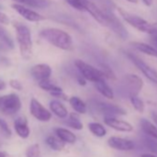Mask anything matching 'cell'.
<instances>
[{
  "label": "cell",
  "instance_id": "obj_40",
  "mask_svg": "<svg viewBox=\"0 0 157 157\" xmlns=\"http://www.w3.org/2000/svg\"><path fill=\"white\" fill-rule=\"evenodd\" d=\"M142 1H143V3H144V5H145V6L150 7V6H151V5H152L153 0H142Z\"/></svg>",
  "mask_w": 157,
  "mask_h": 157
},
{
  "label": "cell",
  "instance_id": "obj_14",
  "mask_svg": "<svg viewBox=\"0 0 157 157\" xmlns=\"http://www.w3.org/2000/svg\"><path fill=\"white\" fill-rule=\"evenodd\" d=\"M108 145L117 151H131L135 148V143L125 138L121 137H117V136H112L108 139L107 140Z\"/></svg>",
  "mask_w": 157,
  "mask_h": 157
},
{
  "label": "cell",
  "instance_id": "obj_41",
  "mask_svg": "<svg viewBox=\"0 0 157 157\" xmlns=\"http://www.w3.org/2000/svg\"><path fill=\"white\" fill-rule=\"evenodd\" d=\"M141 157H157V156L151 154V153H143V154H141Z\"/></svg>",
  "mask_w": 157,
  "mask_h": 157
},
{
  "label": "cell",
  "instance_id": "obj_32",
  "mask_svg": "<svg viewBox=\"0 0 157 157\" xmlns=\"http://www.w3.org/2000/svg\"><path fill=\"white\" fill-rule=\"evenodd\" d=\"M100 70L102 71L105 78H108V80H112V81L116 80V75H115L114 71L111 69L110 67H108L106 65H102Z\"/></svg>",
  "mask_w": 157,
  "mask_h": 157
},
{
  "label": "cell",
  "instance_id": "obj_6",
  "mask_svg": "<svg viewBox=\"0 0 157 157\" xmlns=\"http://www.w3.org/2000/svg\"><path fill=\"white\" fill-rule=\"evenodd\" d=\"M123 85L129 96L138 95L143 86L141 78L135 74H128L123 78Z\"/></svg>",
  "mask_w": 157,
  "mask_h": 157
},
{
  "label": "cell",
  "instance_id": "obj_34",
  "mask_svg": "<svg viewBox=\"0 0 157 157\" xmlns=\"http://www.w3.org/2000/svg\"><path fill=\"white\" fill-rule=\"evenodd\" d=\"M0 130H1L3 132V134L7 137V138H10L11 136V129L10 128L8 123L2 119V118H0Z\"/></svg>",
  "mask_w": 157,
  "mask_h": 157
},
{
  "label": "cell",
  "instance_id": "obj_21",
  "mask_svg": "<svg viewBox=\"0 0 157 157\" xmlns=\"http://www.w3.org/2000/svg\"><path fill=\"white\" fill-rule=\"evenodd\" d=\"M69 105L77 114H85L87 112V105L78 96H72L68 99Z\"/></svg>",
  "mask_w": 157,
  "mask_h": 157
},
{
  "label": "cell",
  "instance_id": "obj_38",
  "mask_svg": "<svg viewBox=\"0 0 157 157\" xmlns=\"http://www.w3.org/2000/svg\"><path fill=\"white\" fill-rule=\"evenodd\" d=\"M77 81H78V84H80V85H82V86H85L86 85V80H85V78L82 76V75H78V78H77Z\"/></svg>",
  "mask_w": 157,
  "mask_h": 157
},
{
  "label": "cell",
  "instance_id": "obj_26",
  "mask_svg": "<svg viewBox=\"0 0 157 157\" xmlns=\"http://www.w3.org/2000/svg\"><path fill=\"white\" fill-rule=\"evenodd\" d=\"M88 128L90 129V131L96 137H99V138H102V137H105L106 135V129L105 128L98 123V122H92V123H89L88 124Z\"/></svg>",
  "mask_w": 157,
  "mask_h": 157
},
{
  "label": "cell",
  "instance_id": "obj_35",
  "mask_svg": "<svg viewBox=\"0 0 157 157\" xmlns=\"http://www.w3.org/2000/svg\"><path fill=\"white\" fill-rule=\"evenodd\" d=\"M10 85L11 88H13L14 90H17V91H21L23 89V86L21 84V82L16 78H11L10 81Z\"/></svg>",
  "mask_w": 157,
  "mask_h": 157
},
{
  "label": "cell",
  "instance_id": "obj_12",
  "mask_svg": "<svg viewBox=\"0 0 157 157\" xmlns=\"http://www.w3.org/2000/svg\"><path fill=\"white\" fill-rule=\"evenodd\" d=\"M12 9L14 10H16V12H18L22 18H24L25 20H27L31 22H38V21H42L45 20L44 17L42 16L41 14H39L38 12H35L34 10H32L31 9H29L23 5L13 4Z\"/></svg>",
  "mask_w": 157,
  "mask_h": 157
},
{
  "label": "cell",
  "instance_id": "obj_22",
  "mask_svg": "<svg viewBox=\"0 0 157 157\" xmlns=\"http://www.w3.org/2000/svg\"><path fill=\"white\" fill-rule=\"evenodd\" d=\"M131 45L136 50H138V51H140L145 55L157 57V49L155 47L150 45V44H147L144 43H140V42H132Z\"/></svg>",
  "mask_w": 157,
  "mask_h": 157
},
{
  "label": "cell",
  "instance_id": "obj_25",
  "mask_svg": "<svg viewBox=\"0 0 157 157\" xmlns=\"http://www.w3.org/2000/svg\"><path fill=\"white\" fill-rule=\"evenodd\" d=\"M45 142L54 151H62L65 148V144H66L56 136H53V135L48 136L45 139Z\"/></svg>",
  "mask_w": 157,
  "mask_h": 157
},
{
  "label": "cell",
  "instance_id": "obj_44",
  "mask_svg": "<svg viewBox=\"0 0 157 157\" xmlns=\"http://www.w3.org/2000/svg\"><path fill=\"white\" fill-rule=\"evenodd\" d=\"M13 1H15L16 3L21 4V3H24V2H25V0H13Z\"/></svg>",
  "mask_w": 157,
  "mask_h": 157
},
{
  "label": "cell",
  "instance_id": "obj_45",
  "mask_svg": "<svg viewBox=\"0 0 157 157\" xmlns=\"http://www.w3.org/2000/svg\"><path fill=\"white\" fill-rule=\"evenodd\" d=\"M128 2H130V3H134V4H136V3H138V0H127Z\"/></svg>",
  "mask_w": 157,
  "mask_h": 157
},
{
  "label": "cell",
  "instance_id": "obj_39",
  "mask_svg": "<svg viewBox=\"0 0 157 157\" xmlns=\"http://www.w3.org/2000/svg\"><path fill=\"white\" fill-rule=\"evenodd\" d=\"M6 88H7V83H6V82L3 80V78H0V92H1V91H4Z\"/></svg>",
  "mask_w": 157,
  "mask_h": 157
},
{
  "label": "cell",
  "instance_id": "obj_43",
  "mask_svg": "<svg viewBox=\"0 0 157 157\" xmlns=\"http://www.w3.org/2000/svg\"><path fill=\"white\" fill-rule=\"evenodd\" d=\"M0 157H8V155H7V153L5 151H0Z\"/></svg>",
  "mask_w": 157,
  "mask_h": 157
},
{
  "label": "cell",
  "instance_id": "obj_37",
  "mask_svg": "<svg viewBox=\"0 0 157 157\" xmlns=\"http://www.w3.org/2000/svg\"><path fill=\"white\" fill-rule=\"evenodd\" d=\"M10 22V17H9L6 13L0 11V23H1V24H4V25H9Z\"/></svg>",
  "mask_w": 157,
  "mask_h": 157
},
{
  "label": "cell",
  "instance_id": "obj_31",
  "mask_svg": "<svg viewBox=\"0 0 157 157\" xmlns=\"http://www.w3.org/2000/svg\"><path fill=\"white\" fill-rule=\"evenodd\" d=\"M24 3L36 9H45L49 6V2L47 0H25Z\"/></svg>",
  "mask_w": 157,
  "mask_h": 157
},
{
  "label": "cell",
  "instance_id": "obj_7",
  "mask_svg": "<svg viewBox=\"0 0 157 157\" xmlns=\"http://www.w3.org/2000/svg\"><path fill=\"white\" fill-rule=\"evenodd\" d=\"M106 16V27L111 29L118 37L125 40L128 37V33L118 18L110 11H105Z\"/></svg>",
  "mask_w": 157,
  "mask_h": 157
},
{
  "label": "cell",
  "instance_id": "obj_3",
  "mask_svg": "<svg viewBox=\"0 0 157 157\" xmlns=\"http://www.w3.org/2000/svg\"><path fill=\"white\" fill-rule=\"evenodd\" d=\"M117 10H118L119 14L122 16V18L128 24L133 26L138 31L142 32V33H149V34H151L154 32L155 25H152V24L149 23L144 19H142L141 17L130 14V13L127 12L126 10L120 9V8H117Z\"/></svg>",
  "mask_w": 157,
  "mask_h": 157
},
{
  "label": "cell",
  "instance_id": "obj_17",
  "mask_svg": "<svg viewBox=\"0 0 157 157\" xmlns=\"http://www.w3.org/2000/svg\"><path fill=\"white\" fill-rule=\"evenodd\" d=\"M49 108H50V112L56 115L59 118H67L68 116L67 107L57 100L51 101L49 104Z\"/></svg>",
  "mask_w": 157,
  "mask_h": 157
},
{
  "label": "cell",
  "instance_id": "obj_15",
  "mask_svg": "<svg viewBox=\"0 0 157 157\" xmlns=\"http://www.w3.org/2000/svg\"><path fill=\"white\" fill-rule=\"evenodd\" d=\"M104 122L105 125H107L108 127L117 130V131H121V132H130L133 130V126L125 121V120H121V119H117V117H104Z\"/></svg>",
  "mask_w": 157,
  "mask_h": 157
},
{
  "label": "cell",
  "instance_id": "obj_23",
  "mask_svg": "<svg viewBox=\"0 0 157 157\" xmlns=\"http://www.w3.org/2000/svg\"><path fill=\"white\" fill-rule=\"evenodd\" d=\"M0 44H3L7 49H13L14 48V42L8 31L0 24Z\"/></svg>",
  "mask_w": 157,
  "mask_h": 157
},
{
  "label": "cell",
  "instance_id": "obj_13",
  "mask_svg": "<svg viewBox=\"0 0 157 157\" xmlns=\"http://www.w3.org/2000/svg\"><path fill=\"white\" fill-rule=\"evenodd\" d=\"M52 74V68L47 64H37L31 68V75L38 82L47 81Z\"/></svg>",
  "mask_w": 157,
  "mask_h": 157
},
{
  "label": "cell",
  "instance_id": "obj_27",
  "mask_svg": "<svg viewBox=\"0 0 157 157\" xmlns=\"http://www.w3.org/2000/svg\"><path fill=\"white\" fill-rule=\"evenodd\" d=\"M38 84H39V87H40L41 89H43L44 91L48 92L49 94L54 93V92L63 91L60 87H58L57 85L54 84V83H53L52 82H50L49 80L44 81V82H38Z\"/></svg>",
  "mask_w": 157,
  "mask_h": 157
},
{
  "label": "cell",
  "instance_id": "obj_24",
  "mask_svg": "<svg viewBox=\"0 0 157 157\" xmlns=\"http://www.w3.org/2000/svg\"><path fill=\"white\" fill-rule=\"evenodd\" d=\"M66 124L68 127H70V128H74L76 130H81V129L83 128V124L80 119V116H78V114H77L75 112L70 113L68 115V119L66 122Z\"/></svg>",
  "mask_w": 157,
  "mask_h": 157
},
{
  "label": "cell",
  "instance_id": "obj_19",
  "mask_svg": "<svg viewBox=\"0 0 157 157\" xmlns=\"http://www.w3.org/2000/svg\"><path fill=\"white\" fill-rule=\"evenodd\" d=\"M94 83V87L95 89L105 97L108 98V99H113L114 98V92L111 89V87L105 82V78H102V80H99Z\"/></svg>",
  "mask_w": 157,
  "mask_h": 157
},
{
  "label": "cell",
  "instance_id": "obj_36",
  "mask_svg": "<svg viewBox=\"0 0 157 157\" xmlns=\"http://www.w3.org/2000/svg\"><path fill=\"white\" fill-rule=\"evenodd\" d=\"M52 96L57 98V99H60V100H63V101H67V95L66 94L63 93V91H59V92H54V93H51L50 94Z\"/></svg>",
  "mask_w": 157,
  "mask_h": 157
},
{
  "label": "cell",
  "instance_id": "obj_11",
  "mask_svg": "<svg viewBox=\"0 0 157 157\" xmlns=\"http://www.w3.org/2000/svg\"><path fill=\"white\" fill-rule=\"evenodd\" d=\"M83 5L84 10L88 11L98 23L106 27V16L104 10H102L99 7H97L94 3L89 1V0H83Z\"/></svg>",
  "mask_w": 157,
  "mask_h": 157
},
{
  "label": "cell",
  "instance_id": "obj_33",
  "mask_svg": "<svg viewBox=\"0 0 157 157\" xmlns=\"http://www.w3.org/2000/svg\"><path fill=\"white\" fill-rule=\"evenodd\" d=\"M66 2L73 9L82 11L84 10V5H83V0H66Z\"/></svg>",
  "mask_w": 157,
  "mask_h": 157
},
{
  "label": "cell",
  "instance_id": "obj_10",
  "mask_svg": "<svg viewBox=\"0 0 157 157\" xmlns=\"http://www.w3.org/2000/svg\"><path fill=\"white\" fill-rule=\"evenodd\" d=\"M96 107L99 111V113L103 114L105 117H116L117 116H125L127 115V112L122 107L109 104V103H104L100 102L96 105Z\"/></svg>",
  "mask_w": 157,
  "mask_h": 157
},
{
  "label": "cell",
  "instance_id": "obj_46",
  "mask_svg": "<svg viewBox=\"0 0 157 157\" xmlns=\"http://www.w3.org/2000/svg\"><path fill=\"white\" fill-rule=\"evenodd\" d=\"M0 146H1V144H0Z\"/></svg>",
  "mask_w": 157,
  "mask_h": 157
},
{
  "label": "cell",
  "instance_id": "obj_18",
  "mask_svg": "<svg viewBox=\"0 0 157 157\" xmlns=\"http://www.w3.org/2000/svg\"><path fill=\"white\" fill-rule=\"evenodd\" d=\"M56 135L58 139H60L63 142L65 143H70L73 144L76 142L77 140V137L76 135L70 131L67 128H56L55 129Z\"/></svg>",
  "mask_w": 157,
  "mask_h": 157
},
{
  "label": "cell",
  "instance_id": "obj_2",
  "mask_svg": "<svg viewBox=\"0 0 157 157\" xmlns=\"http://www.w3.org/2000/svg\"><path fill=\"white\" fill-rule=\"evenodd\" d=\"M13 26L16 31L21 56L23 59L29 60L33 56V40L31 31L27 25L19 21L14 22Z\"/></svg>",
  "mask_w": 157,
  "mask_h": 157
},
{
  "label": "cell",
  "instance_id": "obj_4",
  "mask_svg": "<svg viewBox=\"0 0 157 157\" xmlns=\"http://www.w3.org/2000/svg\"><path fill=\"white\" fill-rule=\"evenodd\" d=\"M21 108V101L16 94H10L0 97V112L11 116L18 113Z\"/></svg>",
  "mask_w": 157,
  "mask_h": 157
},
{
  "label": "cell",
  "instance_id": "obj_28",
  "mask_svg": "<svg viewBox=\"0 0 157 157\" xmlns=\"http://www.w3.org/2000/svg\"><path fill=\"white\" fill-rule=\"evenodd\" d=\"M129 100L131 102L132 106L134 107V109L136 111H138L139 113H143L145 106H144V103L142 102V100L140 98L138 97V95H134V96H129Z\"/></svg>",
  "mask_w": 157,
  "mask_h": 157
},
{
  "label": "cell",
  "instance_id": "obj_42",
  "mask_svg": "<svg viewBox=\"0 0 157 157\" xmlns=\"http://www.w3.org/2000/svg\"><path fill=\"white\" fill-rule=\"evenodd\" d=\"M151 117H152V119H153L154 123L157 125V114H156V113H153V114L151 115Z\"/></svg>",
  "mask_w": 157,
  "mask_h": 157
},
{
  "label": "cell",
  "instance_id": "obj_30",
  "mask_svg": "<svg viewBox=\"0 0 157 157\" xmlns=\"http://www.w3.org/2000/svg\"><path fill=\"white\" fill-rule=\"evenodd\" d=\"M143 142L145 144V146L148 148V150H150L151 152L157 154V140L149 137V136H146L143 138Z\"/></svg>",
  "mask_w": 157,
  "mask_h": 157
},
{
  "label": "cell",
  "instance_id": "obj_1",
  "mask_svg": "<svg viewBox=\"0 0 157 157\" xmlns=\"http://www.w3.org/2000/svg\"><path fill=\"white\" fill-rule=\"evenodd\" d=\"M40 36L50 44L61 50L69 51L73 48V40L69 33L57 28H46L40 32Z\"/></svg>",
  "mask_w": 157,
  "mask_h": 157
},
{
  "label": "cell",
  "instance_id": "obj_20",
  "mask_svg": "<svg viewBox=\"0 0 157 157\" xmlns=\"http://www.w3.org/2000/svg\"><path fill=\"white\" fill-rule=\"evenodd\" d=\"M140 124L141 129L147 136L157 140V127L154 124H152L151 121L145 118H142Z\"/></svg>",
  "mask_w": 157,
  "mask_h": 157
},
{
  "label": "cell",
  "instance_id": "obj_9",
  "mask_svg": "<svg viewBox=\"0 0 157 157\" xmlns=\"http://www.w3.org/2000/svg\"><path fill=\"white\" fill-rule=\"evenodd\" d=\"M127 55L128 58L136 65V67L142 72V74L148 78V80H150L151 82L154 83H157V72L154 69H152L150 66H148L145 62H143L137 56L130 54V53H128Z\"/></svg>",
  "mask_w": 157,
  "mask_h": 157
},
{
  "label": "cell",
  "instance_id": "obj_29",
  "mask_svg": "<svg viewBox=\"0 0 157 157\" xmlns=\"http://www.w3.org/2000/svg\"><path fill=\"white\" fill-rule=\"evenodd\" d=\"M26 157H40L41 155V150H40V146L37 143L32 144L31 146H29L26 150Z\"/></svg>",
  "mask_w": 157,
  "mask_h": 157
},
{
  "label": "cell",
  "instance_id": "obj_16",
  "mask_svg": "<svg viewBox=\"0 0 157 157\" xmlns=\"http://www.w3.org/2000/svg\"><path fill=\"white\" fill-rule=\"evenodd\" d=\"M14 128L17 134L22 139H27L30 136L31 131L25 117H19L16 118V120L14 121Z\"/></svg>",
  "mask_w": 157,
  "mask_h": 157
},
{
  "label": "cell",
  "instance_id": "obj_5",
  "mask_svg": "<svg viewBox=\"0 0 157 157\" xmlns=\"http://www.w3.org/2000/svg\"><path fill=\"white\" fill-rule=\"evenodd\" d=\"M75 66L77 67L78 70L80 71V75H82L86 81L95 82L99 80H102L104 78V75L102 71L94 66L81 60V59H77L74 62Z\"/></svg>",
  "mask_w": 157,
  "mask_h": 157
},
{
  "label": "cell",
  "instance_id": "obj_8",
  "mask_svg": "<svg viewBox=\"0 0 157 157\" xmlns=\"http://www.w3.org/2000/svg\"><path fill=\"white\" fill-rule=\"evenodd\" d=\"M30 113L31 115L39 121L47 122L52 118V113L47 110L38 100L33 98L30 103Z\"/></svg>",
  "mask_w": 157,
  "mask_h": 157
}]
</instances>
